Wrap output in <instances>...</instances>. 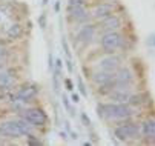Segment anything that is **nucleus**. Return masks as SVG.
Instances as JSON below:
<instances>
[{
  "mask_svg": "<svg viewBox=\"0 0 155 146\" xmlns=\"http://www.w3.org/2000/svg\"><path fill=\"white\" fill-rule=\"evenodd\" d=\"M38 92L37 86H23L17 94L11 95V101H21V103H26L31 101Z\"/></svg>",
  "mask_w": 155,
  "mask_h": 146,
  "instance_id": "nucleus-7",
  "label": "nucleus"
},
{
  "mask_svg": "<svg viewBox=\"0 0 155 146\" xmlns=\"http://www.w3.org/2000/svg\"><path fill=\"white\" fill-rule=\"evenodd\" d=\"M69 17L75 22H84L89 17V12L84 9V6H69Z\"/></svg>",
  "mask_w": 155,
  "mask_h": 146,
  "instance_id": "nucleus-11",
  "label": "nucleus"
},
{
  "mask_svg": "<svg viewBox=\"0 0 155 146\" xmlns=\"http://www.w3.org/2000/svg\"><path fill=\"white\" fill-rule=\"evenodd\" d=\"M78 85H80V91H81V94H83V95H86V91H84V88H83V83H81V81H78Z\"/></svg>",
  "mask_w": 155,
  "mask_h": 146,
  "instance_id": "nucleus-21",
  "label": "nucleus"
},
{
  "mask_svg": "<svg viewBox=\"0 0 155 146\" xmlns=\"http://www.w3.org/2000/svg\"><path fill=\"white\" fill-rule=\"evenodd\" d=\"M15 83V74L12 69H2L0 71V86L11 89Z\"/></svg>",
  "mask_w": 155,
  "mask_h": 146,
  "instance_id": "nucleus-9",
  "label": "nucleus"
},
{
  "mask_svg": "<svg viewBox=\"0 0 155 146\" xmlns=\"http://www.w3.org/2000/svg\"><path fill=\"white\" fill-rule=\"evenodd\" d=\"M0 20H2V14H0Z\"/></svg>",
  "mask_w": 155,
  "mask_h": 146,
  "instance_id": "nucleus-23",
  "label": "nucleus"
},
{
  "mask_svg": "<svg viewBox=\"0 0 155 146\" xmlns=\"http://www.w3.org/2000/svg\"><path fill=\"white\" fill-rule=\"evenodd\" d=\"M118 63H120V58L115 57V55H109V57H104L98 61V68L101 71H106V72H110L114 74L118 68Z\"/></svg>",
  "mask_w": 155,
  "mask_h": 146,
  "instance_id": "nucleus-8",
  "label": "nucleus"
},
{
  "mask_svg": "<svg viewBox=\"0 0 155 146\" xmlns=\"http://www.w3.org/2000/svg\"><path fill=\"white\" fill-rule=\"evenodd\" d=\"M63 103H64L66 109H68V111H71V106H69V103H68V98H66V97H63Z\"/></svg>",
  "mask_w": 155,
  "mask_h": 146,
  "instance_id": "nucleus-20",
  "label": "nucleus"
},
{
  "mask_svg": "<svg viewBox=\"0 0 155 146\" xmlns=\"http://www.w3.org/2000/svg\"><path fill=\"white\" fill-rule=\"evenodd\" d=\"M123 43V38L118 32L115 31H107L103 37H101V48L109 52V54H112L115 49H118Z\"/></svg>",
  "mask_w": 155,
  "mask_h": 146,
  "instance_id": "nucleus-2",
  "label": "nucleus"
},
{
  "mask_svg": "<svg viewBox=\"0 0 155 146\" xmlns=\"http://www.w3.org/2000/svg\"><path fill=\"white\" fill-rule=\"evenodd\" d=\"M8 55H9V52H8V51L3 48V46H0V68H2V66L6 63Z\"/></svg>",
  "mask_w": 155,
  "mask_h": 146,
  "instance_id": "nucleus-18",
  "label": "nucleus"
},
{
  "mask_svg": "<svg viewBox=\"0 0 155 146\" xmlns=\"http://www.w3.org/2000/svg\"><path fill=\"white\" fill-rule=\"evenodd\" d=\"M21 35V26L20 25H12L9 29H8V37L9 38H17Z\"/></svg>",
  "mask_w": 155,
  "mask_h": 146,
  "instance_id": "nucleus-17",
  "label": "nucleus"
},
{
  "mask_svg": "<svg viewBox=\"0 0 155 146\" xmlns=\"http://www.w3.org/2000/svg\"><path fill=\"white\" fill-rule=\"evenodd\" d=\"M0 134L6 135V137H23L26 135L25 131L20 128V124L17 121H5L0 124Z\"/></svg>",
  "mask_w": 155,
  "mask_h": 146,
  "instance_id": "nucleus-6",
  "label": "nucleus"
},
{
  "mask_svg": "<svg viewBox=\"0 0 155 146\" xmlns=\"http://www.w3.org/2000/svg\"><path fill=\"white\" fill-rule=\"evenodd\" d=\"M120 25H121L120 18L115 17V15H112V14L103 18V28H104L106 31H114V29L120 28Z\"/></svg>",
  "mask_w": 155,
  "mask_h": 146,
  "instance_id": "nucleus-13",
  "label": "nucleus"
},
{
  "mask_svg": "<svg viewBox=\"0 0 155 146\" xmlns=\"http://www.w3.org/2000/svg\"><path fill=\"white\" fill-rule=\"evenodd\" d=\"M114 74H110V72H106V71H98L94 74V81L97 83V85H103V83L109 81V80H112Z\"/></svg>",
  "mask_w": 155,
  "mask_h": 146,
  "instance_id": "nucleus-15",
  "label": "nucleus"
},
{
  "mask_svg": "<svg viewBox=\"0 0 155 146\" xmlns=\"http://www.w3.org/2000/svg\"><path fill=\"white\" fill-rule=\"evenodd\" d=\"M130 97L129 94V89H124V88H114L110 91V98L118 101V103H123V101H127Z\"/></svg>",
  "mask_w": 155,
  "mask_h": 146,
  "instance_id": "nucleus-12",
  "label": "nucleus"
},
{
  "mask_svg": "<svg viewBox=\"0 0 155 146\" xmlns=\"http://www.w3.org/2000/svg\"><path fill=\"white\" fill-rule=\"evenodd\" d=\"M94 34H95V26L92 25H84L78 34H77V40L78 41H83V43H89V41L94 38Z\"/></svg>",
  "mask_w": 155,
  "mask_h": 146,
  "instance_id": "nucleus-10",
  "label": "nucleus"
},
{
  "mask_svg": "<svg viewBox=\"0 0 155 146\" xmlns=\"http://www.w3.org/2000/svg\"><path fill=\"white\" fill-rule=\"evenodd\" d=\"M143 134L149 138H153L155 135V124H153V120H147L143 123Z\"/></svg>",
  "mask_w": 155,
  "mask_h": 146,
  "instance_id": "nucleus-16",
  "label": "nucleus"
},
{
  "mask_svg": "<svg viewBox=\"0 0 155 146\" xmlns=\"http://www.w3.org/2000/svg\"><path fill=\"white\" fill-rule=\"evenodd\" d=\"M72 100H74L75 103H78V101H80V98H78V95H77V94H74V95H72Z\"/></svg>",
  "mask_w": 155,
  "mask_h": 146,
  "instance_id": "nucleus-22",
  "label": "nucleus"
},
{
  "mask_svg": "<svg viewBox=\"0 0 155 146\" xmlns=\"http://www.w3.org/2000/svg\"><path fill=\"white\" fill-rule=\"evenodd\" d=\"M110 14H112V6L107 5V3L98 5L95 8V11H94V17H97V18H104V17H107Z\"/></svg>",
  "mask_w": 155,
  "mask_h": 146,
  "instance_id": "nucleus-14",
  "label": "nucleus"
},
{
  "mask_svg": "<svg viewBox=\"0 0 155 146\" xmlns=\"http://www.w3.org/2000/svg\"><path fill=\"white\" fill-rule=\"evenodd\" d=\"M23 117L26 121H29L32 126H43L46 121H48V115L43 112L41 109L38 108H29V109H25L23 111Z\"/></svg>",
  "mask_w": 155,
  "mask_h": 146,
  "instance_id": "nucleus-3",
  "label": "nucleus"
},
{
  "mask_svg": "<svg viewBox=\"0 0 155 146\" xmlns=\"http://www.w3.org/2000/svg\"><path fill=\"white\" fill-rule=\"evenodd\" d=\"M98 115L100 117H107L112 120H121V118H127L134 114L132 108H129L124 103H115V105H100L97 108Z\"/></svg>",
  "mask_w": 155,
  "mask_h": 146,
  "instance_id": "nucleus-1",
  "label": "nucleus"
},
{
  "mask_svg": "<svg viewBox=\"0 0 155 146\" xmlns=\"http://www.w3.org/2000/svg\"><path fill=\"white\" fill-rule=\"evenodd\" d=\"M69 6H84V0H69Z\"/></svg>",
  "mask_w": 155,
  "mask_h": 146,
  "instance_id": "nucleus-19",
  "label": "nucleus"
},
{
  "mask_svg": "<svg viewBox=\"0 0 155 146\" xmlns=\"http://www.w3.org/2000/svg\"><path fill=\"white\" fill-rule=\"evenodd\" d=\"M114 81H115V88H124L129 89V86L134 81V75L127 68H121L114 74Z\"/></svg>",
  "mask_w": 155,
  "mask_h": 146,
  "instance_id": "nucleus-5",
  "label": "nucleus"
},
{
  "mask_svg": "<svg viewBox=\"0 0 155 146\" xmlns=\"http://www.w3.org/2000/svg\"><path fill=\"white\" fill-rule=\"evenodd\" d=\"M115 137L118 140H130V138H137L140 134V126L135 123H127V124H121L115 129Z\"/></svg>",
  "mask_w": 155,
  "mask_h": 146,
  "instance_id": "nucleus-4",
  "label": "nucleus"
}]
</instances>
